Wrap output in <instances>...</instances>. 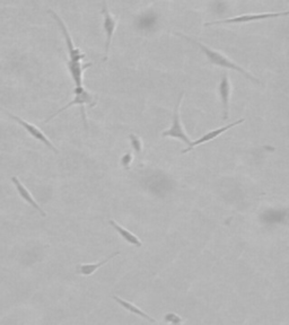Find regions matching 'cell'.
I'll list each match as a JSON object with an SVG mask.
<instances>
[{
	"instance_id": "6da1fadb",
	"label": "cell",
	"mask_w": 289,
	"mask_h": 325,
	"mask_svg": "<svg viewBox=\"0 0 289 325\" xmlns=\"http://www.w3.org/2000/svg\"><path fill=\"white\" fill-rule=\"evenodd\" d=\"M176 34L181 35V37H183L184 39H186L187 41H189V42H192L194 44L198 45V48H199L202 51V52L206 54V57L209 59V61L211 63H214L216 66H219V67L226 68V69L235 70V71H237V73H240L243 76H245V77L247 79H250L251 81H254V83L260 84V80H259L258 78H255L254 76H252L250 73H248V71H246L245 69H243L241 66H238L235 62H233L232 60L226 58L225 55H222L220 52H218V51H215V50H212L210 48H208V47H206L205 44H202L201 42H199V41L186 37V35H184V34H181V33H176Z\"/></svg>"
},
{
	"instance_id": "7a4b0ae2",
	"label": "cell",
	"mask_w": 289,
	"mask_h": 325,
	"mask_svg": "<svg viewBox=\"0 0 289 325\" xmlns=\"http://www.w3.org/2000/svg\"><path fill=\"white\" fill-rule=\"evenodd\" d=\"M141 184L151 194L164 197L174 187V180L162 171H150L141 179Z\"/></svg>"
},
{
	"instance_id": "3957f363",
	"label": "cell",
	"mask_w": 289,
	"mask_h": 325,
	"mask_svg": "<svg viewBox=\"0 0 289 325\" xmlns=\"http://www.w3.org/2000/svg\"><path fill=\"white\" fill-rule=\"evenodd\" d=\"M95 104H96V102H95L94 96L90 94L89 91L86 90L84 88V86H80V87H75V89H74V99L70 101L67 105H65L63 108H61V109L55 112V113H53L51 116H50V118H48L44 122L47 123V122H49L50 120L54 119L55 116L59 115L60 113H61V112L69 109L70 106L79 105V106H82V118H83V121H84V125H85V128L87 129V122H86V113H85L84 106L88 105V106H90V108H94Z\"/></svg>"
},
{
	"instance_id": "277c9868",
	"label": "cell",
	"mask_w": 289,
	"mask_h": 325,
	"mask_svg": "<svg viewBox=\"0 0 289 325\" xmlns=\"http://www.w3.org/2000/svg\"><path fill=\"white\" fill-rule=\"evenodd\" d=\"M182 98H183V93L180 94L179 100H177V102H176L175 109H174V112H173V122H172L171 128L169 130L164 131L163 134H162V136H163V137H171V138H176V139H179L181 141H183L184 144H186L187 146H190L192 141L189 139V137L186 136L185 131L183 129V126H182L181 120H180V112H179V110H180Z\"/></svg>"
},
{
	"instance_id": "5b68a950",
	"label": "cell",
	"mask_w": 289,
	"mask_h": 325,
	"mask_svg": "<svg viewBox=\"0 0 289 325\" xmlns=\"http://www.w3.org/2000/svg\"><path fill=\"white\" fill-rule=\"evenodd\" d=\"M288 12L283 13H265V14H247V15H241L237 17H232L227 19L221 20H215V22L206 23L205 26H212V25H220V24H243V23H250L255 22V20L261 19H268V18H277L280 16H287Z\"/></svg>"
},
{
	"instance_id": "8992f818",
	"label": "cell",
	"mask_w": 289,
	"mask_h": 325,
	"mask_svg": "<svg viewBox=\"0 0 289 325\" xmlns=\"http://www.w3.org/2000/svg\"><path fill=\"white\" fill-rule=\"evenodd\" d=\"M48 13L51 15L52 18L55 20V22H57L58 26L60 27V29H61V32L63 34V38L66 40V44H67V48H68L69 61H82L83 59H85L86 55L78 48L75 47V44L73 42V39H72V37H70L69 30H68L67 26H66V24L63 23V20L60 18L58 16V14L54 13L52 9H49Z\"/></svg>"
},
{
	"instance_id": "52a82bcc",
	"label": "cell",
	"mask_w": 289,
	"mask_h": 325,
	"mask_svg": "<svg viewBox=\"0 0 289 325\" xmlns=\"http://www.w3.org/2000/svg\"><path fill=\"white\" fill-rule=\"evenodd\" d=\"M102 15L104 18L103 22V27L105 30V55H104V61L108 60L109 58V49L111 45V41H112L114 30L116 27V24H118V19L114 16H112V14L109 12L108 5L105 2L102 3Z\"/></svg>"
},
{
	"instance_id": "ba28073f",
	"label": "cell",
	"mask_w": 289,
	"mask_h": 325,
	"mask_svg": "<svg viewBox=\"0 0 289 325\" xmlns=\"http://www.w3.org/2000/svg\"><path fill=\"white\" fill-rule=\"evenodd\" d=\"M7 114H8L9 116H11V118H12L13 120L16 121L19 125H22L23 128L27 131V134H28L29 136H32L34 139L41 141L42 144H44L45 146L48 147V148H50L52 151H54L55 154H58L59 150H58L57 148H55V146L52 144L51 141H50V140L48 139V137L45 136V135L43 134V132L38 128V126H35V125L32 124V123H28V122L24 121V120L21 119V118H18L17 115L11 114V113H9V112H7Z\"/></svg>"
},
{
	"instance_id": "9c48e42d",
	"label": "cell",
	"mask_w": 289,
	"mask_h": 325,
	"mask_svg": "<svg viewBox=\"0 0 289 325\" xmlns=\"http://www.w3.org/2000/svg\"><path fill=\"white\" fill-rule=\"evenodd\" d=\"M158 14L156 12H154V10H147V12L141 13L136 17L135 26L138 30H141V32H153L157 27V25H158Z\"/></svg>"
},
{
	"instance_id": "30bf717a",
	"label": "cell",
	"mask_w": 289,
	"mask_h": 325,
	"mask_svg": "<svg viewBox=\"0 0 289 325\" xmlns=\"http://www.w3.org/2000/svg\"><path fill=\"white\" fill-rule=\"evenodd\" d=\"M243 122H244V119H240V120L233 122V123L228 124V125H226V126H222V128H218V129H216V130H212V131H210V132H208V134H206V135H204L202 137H200L199 139H197L196 141L191 142V145L187 146V148L182 150V154H186V152H189V151H191L192 149H194L195 147L199 146V145H202V144H206V142H209V141H211V140H214L215 138H217L218 136H220L221 134H224L225 131L232 129L233 126H236V125H238V124L243 123Z\"/></svg>"
},
{
	"instance_id": "8fae6325",
	"label": "cell",
	"mask_w": 289,
	"mask_h": 325,
	"mask_svg": "<svg viewBox=\"0 0 289 325\" xmlns=\"http://www.w3.org/2000/svg\"><path fill=\"white\" fill-rule=\"evenodd\" d=\"M219 95L222 104V120H227L230 116V99H231V83L227 74H222L219 84Z\"/></svg>"
},
{
	"instance_id": "7c38bea8",
	"label": "cell",
	"mask_w": 289,
	"mask_h": 325,
	"mask_svg": "<svg viewBox=\"0 0 289 325\" xmlns=\"http://www.w3.org/2000/svg\"><path fill=\"white\" fill-rule=\"evenodd\" d=\"M93 63H83L82 61H69L68 60V69L72 75V78L75 83V87L83 86V74L84 71L92 67Z\"/></svg>"
},
{
	"instance_id": "4fadbf2b",
	"label": "cell",
	"mask_w": 289,
	"mask_h": 325,
	"mask_svg": "<svg viewBox=\"0 0 289 325\" xmlns=\"http://www.w3.org/2000/svg\"><path fill=\"white\" fill-rule=\"evenodd\" d=\"M12 182L14 183L15 187H16L18 194L21 196V198H22V199H23L24 201H26L29 206H32V207L34 208V209H37L40 213H41V215H42L43 217L47 216V213H45V212L43 211L42 208L39 206V203L34 200V198L32 197L31 193H29V191L26 189V187H25V186L23 185V183H22L21 181H19L16 176H13V177H12Z\"/></svg>"
},
{
	"instance_id": "5bb4252c",
	"label": "cell",
	"mask_w": 289,
	"mask_h": 325,
	"mask_svg": "<svg viewBox=\"0 0 289 325\" xmlns=\"http://www.w3.org/2000/svg\"><path fill=\"white\" fill-rule=\"evenodd\" d=\"M120 252H114L113 254H111V255L109 257H106L105 260L101 261V262H98V263H92V264H78L77 267H76V271H77L78 274H83V276H90V274H93L96 270H98L99 268L103 267L104 264L108 263L111 258H113L114 256L119 255Z\"/></svg>"
},
{
	"instance_id": "9a60e30c",
	"label": "cell",
	"mask_w": 289,
	"mask_h": 325,
	"mask_svg": "<svg viewBox=\"0 0 289 325\" xmlns=\"http://www.w3.org/2000/svg\"><path fill=\"white\" fill-rule=\"evenodd\" d=\"M109 223L114 228L116 232L119 233V235L122 237L124 241H126L129 244H131V245H135L137 247H141V245H143V243H141V241L139 240L138 237H137L136 235H134V234L131 232H129L128 230H125V228L121 227L118 222H115L114 220L110 219Z\"/></svg>"
},
{
	"instance_id": "2e32d148",
	"label": "cell",
	"mask_w": 289,
	"mask_h": 325,
	"mask_svg": "<svg viewBox=\"0 0 289 325\" xmlns=\"http://www.w3.org/2000/svg\"><path fill=\"white\" fill-rule=\"evenodd\" d=\"M262 221L266 223H278V222H285L287 218V210H273L268 209L262 213Z\"/></svg>"
},
{
	"instance_id": "e0dca14e",
	"label": "cell",
	"mask_w": 289,
	"mask_h": 325,
	"mask_svg": "<svg viewBox=\"0 0 289 325\" xmlns=\"http://www.w3.org/2000/svg\"><path fill=\"white\" fill-rule=\"evenodd\" d=\"M112 298L114 299V301H115L116 303L120 304L121 306H122L124 309H126V311H129L130 313L136 314L137 316L143 317V318L147 319V321L150 322V323H156V319H154L153 317H150L148 314H146L145 312L141 311V309H139L138 307L135 306L134 304H131V303H129V302H126V301H123L122 298H120V297H118V296H112Z\"/></svg>"
},
{
	"instance_id": "ac0fdd59",
	"label": "cell",
	"mask_w": 289,
	"mask_h": 325,
	"mask_svg": "<svg viewBox=\"0 0 289 325\" xmlns=\"http://www.w3.org/2000/svg\"><path fill=\"white\" fill-rule=\"evenodd\" d=\"M130 138V142H131V146H133L134 150L137 152V154H141V151H143V144H141V140L139 137H137L136 135H130L129 136Z\"/></svg>"
},
{
	"instance_id": "d6986e66",
	"label": "cell",
	"mask_w": 289,
	"mask_h": 325,
	"mask_svg": "<svg viewBox=\"0 0 289 325\" xmlns=\"http://www.w3.org/2000/svg\"><path fill=\"white\" fill-rule=\"evenodd\" d=\"M131 161H133V154L131 152H126V154L122 156V158H121V164H122L125 170H129Z\"/></svg>"
},
{
	"instance_id": "ffe728a7",
	"label": "cell",
	"mask_w": 289,
	"mask_h": 325,
	"mask_svg": "<svg viewBox=\"0 0 289 325\" xmlns=\"http://www.w3.org/2000/svg\"><path fill=\"white\" fill-rule=\"evenodd\" d=\"M165 321L170 322V323H173L174 325H177L182 321V319L175 314H167L166 317H165Z\"/></svg>"
}]
</instances>
